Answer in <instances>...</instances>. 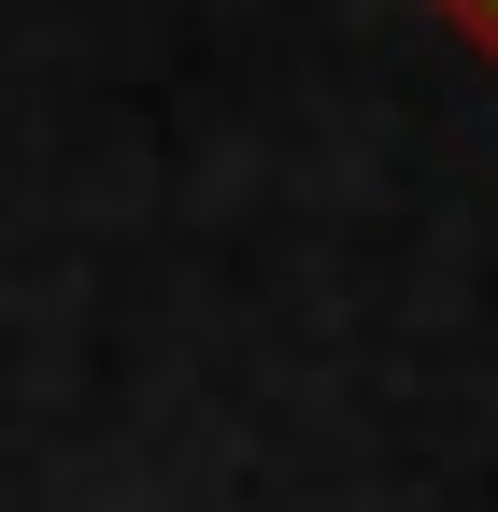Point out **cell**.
Masks as SVG:
<instances>
[{"mask_svg": "<svg viewBox=\"0 0 498 512\" xmlns=\"http://www.w3.org/2000/svg\"><path fill=\"white\" fill-rule=\"evenodd\" d=\"M484 15H498V0H484Z\"/></svg>", "mask_w": 498, "mask_h": 512, "instance_id": "1", "label": "cell"}]
</instances>
